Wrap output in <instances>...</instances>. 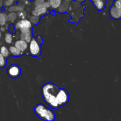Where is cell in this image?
I'll return each instance as SVG.
<instances>
[{
	"label": "cell",
	"instance_id": "1",
	"mask_svg": "<svg viewBox=\"0 0 121 121\" xmlns=\"http://www.w3.org/2000/svg\"><path fill=\"white\" fill-rule=\"evenodd\" d=\"M59 91L60 88L53 83H47L41 87V95L44 100L52 108L60 107L59 104Z\"/></svg>",
	"mask_w": 121,
	"mask_h": 121
},
{
	"label": "cell",
	"instance_id": "2",
	"mask_svg": "<svg viewBox=\"0 0 121 121\" xmlns=\"http://www.w3.org/2000/svg\"><path fill=\"white\" fill-rule=\"evenodd\" d=\"M34 112L37 115L44 121H54L55 115L53 111L46 107L43 104H38L34 108Z\"/></svg>",
	"mask_w": 121,
	"mask_h": 121
},
{
	"label": "cell",
	"instance_id": "3",
	"mask_svg": "<svg viewBox=\"0 0 121 121\" xmlns=\"http://www.w3.org/2000/svg\"><path fill=\"white\" fill-rule=\"evenodd\" d=\"M29 43L28 47L31 55L39 57L41 52V47L40 46V43L38 41V39H32Z\"/></svg>",
	"mask_w": 121,
	"mask_h": 121
},
{
	"label": "cell",
	"instance_id": "4",
	"mask_svg": "<svg viewBox=\"0 0 121 121\" xmlns=\"http://www.w3.org/2000/svg\"><path fill=\"white\" fill-rule=\"evenodd\" d=\"M7 74L11 78H17L21 74V69L18 65L13 64L7 69Z\"/></svg>",
	"mask_w": 121,
	"mask_h": 121
},
{
	"label": "cell",
	"instance_id": "5",
	"mask_svg": "<svg viewBox=\"0 0 121 121\" xmlns=\"http://www.w3.org/2000/svg\"><path fill=\"white\" fill-rule=\"evenodd\" d=\"M20 39L30 43L32 39V31L31 28H24L20 30Z\"/></svg>",
	"mask_w": 121,
	"mask_h": 121
},
{
	"label": "cell",
	"instance_id": "6",
	"mask_svg": "<svg viewBox=\"0 0 121 121\" xmlns=\"http://www.w3.org/2000/svg\"><path fill=\"white\" fill-rule=\"evenodd\" d=\"M32 23L29 20L27 19H21L17 22L15 25V30H21L24 28H31Z\"/></svg>",
	"mask_w": 121,
	"mask_h": 121
},
{
	"label": "cell",
	"instance_id": "7",
	"mask_svg": "<svg viewBox=\"0 0 121 121\" xmlns=\"http://www.w3.org/2000/svg\"><path fill=\"white\" fill-rule=\"evenodd\" d=\"M31 13L33 15L40 17L41 15H44L48 14V10L47 8H45L42 4L40 5L34 7V9H33Z\"/></svg>",
	"mask_w": 121,
	"mask_h": 121
},
{
	"label": "cell",
	"instance_id": "8",
	"mask_svg": "<svg viewBox=\"0 0 121 121\" xmlns=\"http://www.w3.org/2000/svg\"><path fill=\"white\" fill-rule=\"evenodd\" d=\"M109 14L112 18L118 20L121 19V9L112 5L109 11Z\"/></svg>",
	"mask_w": 121,
	"mask_h": 121
},
{
	"label": "cell",
	"instance_id": "9",
	"mask_svg": "<svg viewBox=\"0 0 121 121\" xmlns=\"http://www.w3.org/2000/svg\"><path fill=\"white\" fill-rule=\"evenodd\" d=\"M14 46H15L18 49L22 52H26L28 47V43L21 39L17 40L14 43Z\"/></svg>",
	"mask_w": 121,
	"mask_h": 121
},
{
	"label": "cell",
	"instance_id": "10",
	"mask_svg": "<svg viewBox=\"0 0 121 121\" xmlns=\"http://www.w3.org/2000/svg\"><path fill=\"white\" fill-rule=\"evenodd\" d=\"M95 8L98 11H102L105 9L106 5V0H91Z\"/></svg>",
	"mask_w": 121,
	"mask_h": 121
},
{
	"label": "cell",
	"instance_id": "11",
	"mask_svg": "<svg viewBox=\"0 0 121 121\" xmlns=\"http://www.w3.org/2000/svg\"><path fill=\"white\" fill-rule=\"evenodd\" d=\"M25 5L24 4H19L15 5H11L8 8V11L9 12H18L21 11H23L24 9Z\"/></svg>",
	"mask_w": 121,
	"mask_h": 121
},
{
	"label": "cell",
	"instance_id": "12",
	"mask_svg": "<svg viewBox=\"0 0 121 121\" xmlns=\"http://www.w3.org/2000/svg\"><path fill=\"white\" fill-rule=\"evenodd\" d=\"M9 51L10 54L14 57L20 56L23 54V52H21L19 49H18L15 46H11L9 47Z\"/></svg>",
	"mask_w": 121,
	"mask_h": 121
},
{
	"label": "cell",
	"instance_id": "13",
	"mask_svg": "<svg viewBox=\"0 0 121 121\" xmlns=\"http://www.w3.org/2000/svg\"><path fill=\"white\" fill-rule=\"evenodd\" d=\"M70 7V3L69 2H66V1H63L60 5L59 6V8H57V11L60 13H63L67 11V9H69Z\"/></svg>",
	"mask_w": 121,
	"mask_h": 121
},
{
	"label": "cell",
	"instance_id": "14",
	"mask_svg": "<svg viewBox=\"0 0 121 121\" xmlns=\"http://www.w3.org/2000/svg\"><path fill=\"white\" fill-rule=\"evenodd\" d=\"M50 8L53 9H57L63 2V0H50Z\"/></svg>",
	"mask_w": 121,
	"mask_h": 121
},
{
	"label": "cell",
	"instance_id": "15",
	"mask_svg": "<svg viewBox=\"0 0 121 121\" xmlns=\"http://www.w3.org/2000/svg\"><path fill=\"white\" fill-rule=\"evenodd\" d=\"M17 18V13H16L15 12H9L7 14V20H8V21H9L11 22H15Z\"/></svg>",
	"mask_w": 121,
	"mask_h": 121
},
{
	"label": "cell",
	"instance_id": "16",
	"mask_svg": "<svg viewBox=\"0 0 121 121\" xmlns=\"http://www.w3.org/2000/svg\"><path fill=\"white\" fill-rule=\"evenodd\" d=\"M7 20V14L4 12L0 13V26H4L6 25Z\"/></svg>",
	"mask_w": 121,
	"mask_h": 121
},
{
	"label": "cell",
	"instance_id": "17",
	"mask_svg": "<svg viewBox=\"0 0 121 121\" xmlns=\"http://www.w3.org/2000/svg\"><path fill=\"white\" fill-rule=\"evenodd\" d=\"M0 53H1V54L5 59L6 58H8L10 56V53H9V49L5 46H1V48H0Z\"/></svg>",
	"mask_w": 121,
	"mask_h": 121
},
{
	"label": "cell",
	"instance_id": "18",
	"mask_svg": "<svg viewBox=\"0 0 121 121\" xmlns=\"http://www.w3.org/2000/svg\"><path fill=\"white\" fill-rule=\"evenodd\" d=\"M5 41L7 44H11L13 40V36L10 33H7L5 34Z\"/></svg>",
	"mask_w": 121,
	"mask_h": 121
},
{
	"label": "cell",
	"instance_id": "19",
	"mask_svg": "<svg viewBox=\"0 0 121 121\" xmlns=\"http://www.w3.org/2000/svg\"><path fill=\"white\" fill-rule=\"evenodd\" d=\"M39 20H40V17L33 15V16L30 17V21L33 24H37L39 23Z\"/></svg>",
	"mask_w": 121,
	"mask_h": 121
},
{
	"label": "cell",
	"instance_id": "20",
	"mask_svg": "<svg viewBox=\"0 0 121 121\" xmlns=\"http://www.w3.org/2000/svg\"><path fill=\"white\" fill-rule=\"evenodd\" d=\"M6 63H7V60L0 53V68H3L4 67H5Z\"/></svg>",
	"mask_w": 121,
	"mask_h": 121
},
{
	"label": "cell",
	"instance_id": "21",
	"mask_svg": "<svg viewBox=\"0 0 121 121\" xmlns=\"http://www.w3.org/2000/svg\"><path fill=\"white\" fill-rule=\"evenodd\" d=\"M16 0H5L4 1V5L5 7H10V6L13 5V4L15 2Z\"/></svg>",
	"mask_w": 121,
	"mask_h": 121
},
{
	"label": "cell",
	"instance_id": "22",
	"mask_svg": "<svg viewBox=\"0 0 121 121\" xmlns=\"http://www.w3.org/2000/svg\"><path fill=\"white\" fill-rule=\"evenodd\" d=\"M18 18L21 19H24L26 16V13L23 11H18L17 13Z\"/></svg>",
	"mask_w": 121,
	"mask_h": 121
},
{
	"label": "cell",
	"instance_id": "23",
	"mask_svg": "<svg viewBox=\"0 0 121 121\" xmlns=\"http://www.w3.org/2000/svg\"><path fill=\"white\" fill-rule=\"evenodd\" d=\"M113 5L121 9V0H115L113 3Z\"/></svg>",
	"mask_w": 121,
	"mask_h": 121
},
{
	"label": "cell",
	"instance_id": "24",
	"mask_svg": "<svg viewBox=\"0 0 121 121\" xmlns=\"http://www.w3.org/2000/svg\"><path fill=\"white\" fill-rule=\"evenodd\" d=\"M46 0H33V2H34V6H38L42 5L44 3V2Z\"/></svg>",
	"mask_w": 121,
	"mask_h": 121
},
{
	"label": "cell",
	"instance_id": "25",
	"mask_svg": "<svg viewBox=\"0 0 121 121\" xmlns=\"http://www.w3.org/2000/svg\"><path fill=\"white\" fill-rule=\"evenodd\" d=\"M8 30H9V33H15V26H13V24H11L10 26H9V29H8Z\"/></svg>",
	"mask_w": 121,
	"mask_h": 121
},
{
	"label": "cell",
	"instance_id": "26",
	"mask_svg": "<svg viewBox=\"0 0 121 121\" xmlns=\"http://www.w3.org/2000/svg\"><path fill=\"white\" fill-rule=\"evenodd\" d=\"M6 27H4V26H1V27H0V31H1V32H5L6 31Z\"/></svg>",
	"mask_w": 121,
	"mask_h": 121
},
{
	"label": "cell",
	"instance_id": "27",
	"mask_svg": "<svg viewBox=\"0 0 121 121\" xmlns=\"http://www.w3.org/2000/svg\"><path fill=\"white\" fill-rule=\"evenodd\" d=\"M76 1H77V2H84V1H85L86 0H75Z\"/></svg>",
	"mask_w": 121,
	"mask_h": 121
},
{
	"label": "cell",
	"instance_id": "28",
	"mask_svg": "<svg viewBox=\"0 0 121 121\" xmlns=\"http://www.w3.org/2000/svg\"><path fill=\"white\" fill-rule=\"evenodd\" d=\"M63 1H66V2H72V1H73V0H63Z\"/></svg>",
	"mask_w": 121,
	"mask_h": 121
},
{
	"label": "cell",
	"instance_id": "29",
	"mask_svg": "<svg viewBox=\"0 0 121 121\" xmlns=\"http://www.w3.org/2000/svg\"><path fill=\"white\" fill-rule=\"evenodd\" d=\"M1 37H2V33H1V31H0V38H1Z\"/></svg>",
	"mask_w": 121,
	"mask_h": 121
},
{
	"label": "cell",
	"instance_id": "30",
	"mask_svg": "<svg viewBox=\"0 0 121 121\" xmlns=\"http://www.w3.org/2000/svg\"><path fill=\"white\" fill-rule=\"evenodd\" d=\"M19 1H21V2H25V1H26V0H19Z\"/></svg>",
	"mask_w": 121,
	"mask_h": 121
},
{
	"label": "cell",
	"instance_id": "31",
	"mask_svg": "<svg viewBox=\"0 0 121 121\" xmlns=\"http://www.w3.org/2000/svg\"><path fill=\"white\" fill-rule=\"evenodd\" d=\"M46 1H50V0H46Z\"/></svg>",
	"mask_w": 121,
	"mask_h": 121
},
{
	"label": "cell",
	"instance_id": "32",
	"mask_svg": "<svg viewBox=\"0 0 121 121\" xmlns=\"http://www.w3.org/2000/svg\"><path fill=\"white\" fill-rule=\"evenodd\" d=\"M0 13H1V9H0Z\"/></svg>",
	"mask_w": 121,
	"mask_h": 121
}]
</instances>
